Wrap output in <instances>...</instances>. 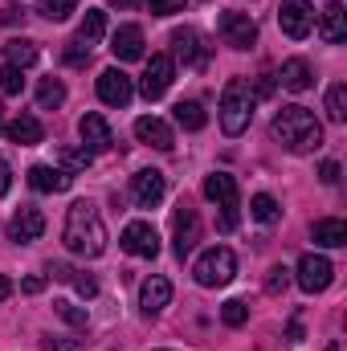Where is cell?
Returning a JSON list of instances; mask_svg holds the SVG:
<instances>
[{
    "label": "cell",
    "instance_id": "obj_26",
    "mask_svg": "<svg viewBox=\"0 0 347 351\" xmlns=\"http://www.w3.org/2000/svg\"><path fill=\"white\" fill-rule=\"evenodd\" d=\"M176 123H180L184 131H200V127L208 123V114H204V106H200L196 98H184V102H176Z\"/></svg>",
    "mask_w": 347,
    "mask_h": 351
},
{
    "label": "cell",
    "instance_id": "obj_19",
    "mask_svg": "<svg viewBox=\"0 0 347 351\" xmlns=\"http://www.w3.org/2000/svg\"><path fill=\"white\" fill-rule=\"evenodd\" d=\"M110 53H115L119 62H139V58H143V29H139V25H123V29L115 33V41H110Z\"/></svg>",
    "mask_w": 347,
    "mask_h": 351
},
{
    "label": "cell",
    "instance_id": "obj_7",
    "mask_svg": "<svg viewBox=\"0 0 347 351\" xmlns=\"http://www.w3.org/2000/svg\"><path fill=\"white\" fill-rule=\"evenodd\" d=\"M278 25H282V33H286L290 41H302V37L315 29V8H311V0H282Z\"/></svg>",
    "mask_w": 347,
    "mask_h": 351
},
{
    "label": "cell",
    "instance_id": "obj_1",
    "mask_svg": "<svg viewBox=\"0 0 347 351\" xmlns=\"http://www.w3.org/2000/svg\"><path fill=\"white\" fill-rule=\"evenodd\" d=\"M62 241L78 258H98L106 250V225H102V217H98V208L90 200H74L70 204L66 225H62Z\"/></svg>",
    "mask_w": 347,
    "mask_h": 351
},
{
    "label": "cell",
    "instance_id": "obj_44",
    "mask_svg": "<svg viewBox=\"0 0 347 351\" xmlns=\"http://www.w3.org/2000/svg\"><path fill=\"white\" fill-rule=\"evenodd\" d=\"M49 274H53L58 282H70V278H74V269H70L66 262H53V265H49Z\"/></svg>",
    "mask_w": 347,
    "mask_h": 351
},
{
    "label": "cell",
    "instance_id": "obj_15",
    "mask_svg": "<svg viewBox=\"0 0 347 351\" xmlns=\"http://www.w3.org/2000/svg\"><path fill=\"white\" fill-rule=\"evenodd\" d=\"M135 139H139V143H147V147H156V152H172V147H176L172 127H168L164 119H156V114L135 119Z\"/></svg>",
    "mask_w": 347,
    "mask_h": 351
},
{
    "label": "cell",
    "instance_id": "obj_14",
    "mask_svg": "<svg viewBox=\"0 0 347 351\" xmlns=\"http://www.w3.org/2000/svg\"><path fill=\"white\" fill-rule=\"evenodd\" d=\"M172 225H176V258H188L192 245L200 241V217H196V208L180 204L176 217H172Z\"/></svg>",
    "mask_w": 347,
    "mask_h": 351
},
{
    "label": "cell",
    "instance_id": "obj_10",
    "mask_svg": "<svg viewBox=\"0 0 347 351\" xmlns=\"http://www.w3.org/2000/svg\"><path fill=\"white\" fill-rule=\"evenodd\" d=\"M119 245L131 254V258H156L160 254V233L147 225V221H131L119 237Z\"/></svg>",
    "mask_w": 347,
    "mask_h": 351
},
{
    "label": "cell",
    "instance_id": "obj_16",
    "mask_svg": "<svg viewBox=\"0 0 347 351\" xmlns=\"http://www.w3.org/2000/svg\"><path fill=\"white\" fill-rule=\"evenodd\" d=\"M172 53L184 62V66H208V49L200 45V37L192 29H172Z\"/></svg>",
    "mask_w": 347,
    "mask_h": 351
},
{
    "label": "cell",
    "instance_id": "obj_49",
    "mask_svg": "<svg viewBox=\"0 0 347 351\" xmlns=\"http://www.w3.org/2000/svg\"><path fill=\"white\" fill-rule=\"evenodd\" d=\"M327 351H339V343H327Z\"/></svg>",
    "mask_w": 347,
    "mask_h": 351
},
{
    "label": "cell",
    "instance_id": "obj_2",
    "mask_svg": "<svg viewBox=\"0 0 347 351\" xmlns=\"http://www.w3.org/2000/svg\"><path fill=\"white\" fill-rule=\"evenodd\" d=\"M274 139L286 152L307 156V152H319L323 147V123L315 119V110H307V106L294 102V106H282L274 114Z\"/></svg>",
    "mask_w": 347,
    "mask_h": 351
},
{
    "label": "cell",
    "instance_id": "obj_8",
    "mask_svg": "<svg viewBox=\"0 0 347 351\" xmlns=\"http://www.w3.org/2000/svg\"><path fill=\"white\" fill-rule=\"evenodd\" d=\"M172 74H176V62L168 53H152V62H147V70H143V78H139V90H143V98H164L168 86H172Z\"/></svg>",
    "mask_w": 347,
    "mask_h": 351
},
{
    "label": "cell",
    "instance_id": "obj_33",
    "mask_svg": "<svg viewBox=\"0 0 347 351\" xmlns=\"http://www.w3.org/2000/svg\"><path fill=\"white\" fill-rule=\"evenodd\" d=\"M221 319H225V327H241V323L250 319V306H246L241 298H229V302L221 306Z\"/></svg>",
    "mask_w": 347,
    "mask_h": 351
},
{
    "label": "cell",
    "instance_id": "obj_30",
    "mask_svg": "<svg viewBox=\"0 0 347 351\" xmlns=\"http://www.w3.org/2000/svg\"><path fill=\"white\" fill-rule=\"evenodd\" d=\"M327 119L331 123H344L347 119V86L344 82H335V86L327 90Z\"/></svg>",
    "mask_w": 347,
    "mask_h": 351
},
{
    "label": "cell",
    "instance_id": "obj_50",
    "mask_svg": "<svg viewBox=\"0 0 347 351\" xmlns=\"http://www.w3.org/2000/svg\"><path fill=\"white\" fill-rule=\"evenodd\" d=\"M0 127H4V106H0Z\"/></svg>",
    "mask_w": 347,
    "mask_h": 351
},
{
    "label": "cell",
    "instance_id": "obj_45",
    "mask_svg": "<svg viewBox=\"0 0 347 351\" xmlns=\"http://www.w3.org/2000/svg\"><path fill=\"white\" fill-rule=\"evenodd\" d=\"M8 188H12V172H8V164L0 160V196H4Z\"/></svg>",
    "mask_w": 347,
    "mask_h": 351
},
{
    "label": "cell",
    "instance_id": "obj_4",
    "mask_svg": "<svg viewBox=\"0 0 347 351\" xmlns=\"http://www.w3.org/2000/svg\"><path fill=\"white\" fill-rule=\"evenodd\" d=\"M204 196L221 208V229L233 233L241 225V200H237V180L229 172H213L204 180Z\"/></svg>",
    "mask_w": 347,
    "mask_h": 351
},
{
    "label": "cell",
    "instance_id": "obj_37",
    "mask_svg": "<svg viewBox=\"0 0 347 351\" xmlns=\"http://www.w3.org/2000/svg\"><path fill=\"white\" fill-rule=\"evenodd\" d=\"M286 286H290V269H286V265H274V269L265 274V290H270V294H282Z\"/></svg>",
    "mask_w": 347,
    "mask_h": 351
},
{
    "label": "cell",
    "instance_id": "obj_13",
    "mask_svg": "<svg viewBox=\"0 0 347 351\" xmlns=\"http://www.w3.org/2000/svg\"><path fill=\"white\" fill-rule=\"evenodd\" d=\"M98 98H102L106 106H127V102L135 98V86H131V78L115 66V70H102V74H98Z\"/></svg>",
    "mask_w": 347,
    "mask_h": 351
},
{
    "label": "cell",
    "instance_id": "obj_31",
    "mask_svg": "<svg viewBox=\"0 0 347 351\" xmlns=\"http://www.w3.org/2000/svg\"><path fill=\"white\" fill-rule=\"evenodd\" d=\"M250 213H254V221H261V225H274V221H278V200L265 196V192H258V196L250 200Z\"/></svg>",
    "mask_w": 347,
    "mask_h": 351
},
{
    "label": "cell",
    "instance_id": "obj_11",
    "mask_svg": "<svg viewBox=\"0 0 347 351\" xmlns=\"http://www.w3.org/2000/svg\"><path fill=\"white\" fill-rule=\"evenodd\" d=\"M41 233H45V217H41V208L21 204V208L12 213V221H8V237H12L16 245H33Z\"/></svg>",
    "mask_w": 347,
    "mask_h": 351
},
{
    "label": "cell",
    "instance_id": "obj_18",
    "mask_svg": "<svg viewBox=\"0 0 347 351\" xmlns=\"http://www.w3.org/2000/svg\"><path fill=\"white\" fill-rule=\"evenodd\" d=\"M168 302H172V282H168L164 274H152V278L139 286V306H143L147 315H160Z\"/></svg>",
    "mask_w": 347,
    "mask_h": 351
},
{
    "label": "cell",
    "instance_id": "obj_24",
    "mask_svg": "<svg viewBox=\"0 0 347 351\" xmlns=\"http://www.w3.org/2000/svg\"><path fill=\"white\" fill-rule=\"evenodd\" d=\"M315 245H327V250H339V245H347V221H339V217L315 221Z\"/></svg>",
    "mask_w": 347,
    "mask_h": 351
},
{
    "label": "cell",
    "instance_id": "obj_40",
    "mask_svg": "<svg viewBox=\"0 0 347 351\" xmlns=\"http://www.w3.org/2000/svg\"><path fill=\"white\" fill-rule=\"evenodd\" d=\"M70 282L78 286V294H82V298H94V294H98V282H94L90 274H78V269H74V278H70Z\"/></svg>",
    "mask_w": 347,
    "mask_h": 351
},
{
    "label": "cell",
    "instance_id": "obj_47",
    "mask_svg": "<svg viewBox=\"0 0 347 351\" xmlns=\"http://www.w3.org/2000/svg\"><path fill=\"white\" fill-rule=\"evenodd\" d=\"M8 294H12V282H8V278H4V274H0V302H4V298H8Z\"/></svg>",
    "mask_w": 347,
    "mask_h": 351
},
{
    "label": "cell",
    "instance_id": "obj_9",
    "mask_svg": "<svg viewBox=\"0 0 347 351\" xmlns=\"http://www.w3.org/2000/svg\"><path fill=\"white\" fill-rule=\"evenodd\" d=\"M331 278H335V265L327 262L323 254H302V262H298V286L307 294H323L331 286Z\"/></svg>",
    "mask_w": 347,
    "mask_h": 351
},
{
    "label": "cell",
    "instance_id": "obj_25",
    "mask_svg": "<svg viewBox=\"0 0 347 351\" xmlns=\"http://www.w3.org/2000/svg\"><path fill=\"white\" fill-rule=\"evenodd\" d=\"M102 37H106V12H102V8H86V16H82V25H78V41L90 49V45H98Z\"/></svg>",
    "mask_w": 347,
    "mask_h": 351
},
{
    "label": "cell",
    "instance_id": "obj_27",
    "mask_svg": "<svg viewBox=\"0 0 347 351\" xmlns=\"http://www.w3.org/2000/svg\"><path fill=\"white\" fill-rule=\"evenodd\" d=\"M4 58H8V66L29 70V66L37 62V45H33V41H25V37H16V41H8V45H4Z\"/></svg>",
    "mask_w": 347,
    "mask_h": 351
},
{
    "label": "cell",
    "instance_id": "obj_41",
    "mask_svg": "<svg viewBox=\"0 0 347 351\" xmlns=\"http://www.w3.org/2000/svg\"><path fill=\"white\" fill-rule=\"evenodd\" d=\"M270 94H274V74H270V70H261L258 86H254V98H270Z\"/></svg>",
    "mask_w": 347,
    "mask_h": 351
},
{
    "label": "cell",
    "instance_id": "obj_34",
    "mask_svg": "<svg viewBox=\"0 0 347 351\" xmlns=\"http://www.w3.org/2000/svg\"><path fill=\"white\" fill-rule=\"evenodd\" d=\"M90 339H66V335H49V339H41V348L45 351H86Z\"/></svg>",
    "mask_w": 347,
    "mask_h": 351
},
{
    "label": "cell",
    "instance_id": "obj_35",
    "mask_svg": "<svg viewBox=\"0 0 347 351\" xmlns=\"http://www.w3.org/2000/svg\"><path fill=\"white\" fill-rule=\"evenodd\" d=\"M53 311H58V315H62L66 323H74V327H82V331H86V311H78L74 302H66V298H58V302H53Z\"/></svg>",
    "mask_w": 347,
    "mask_h": 351
},
{
    "label": "cell",
    "instance_id": "obj_36",
    "mask_svg": "<svg viewBox=\"0 0 347 351\" xmlns=\"http://www.w3.org/2000/svg\"><path fill=\"white\" fill-rule=\"evenodd\" d=\"M0 90H4V94H21V90H25V78H21L16 66H0Z\"/></svg>",
    "mask_w": 347,
    "mask_h": 351
},
{
    "label": "cell",
    "instance_id": "obj_42",
    "mask_svg": "<svg viewBox=\"0 0 347 351\" xmlns=\"http://www.w3.org/2000/svg\"><path fill=\"white\" fill-rule=\"evenodd\" d=\"M0 21H4V25H16V21H25V8H21V4H4V8H0Z\"/></svg>",
    "mask_w": 347,
    "mask_h": 351
},
{
    "label": "cell",
    "instance_id": "obj_23",
    "mask_svg": "<svg viewBox=\"0 0 347 351\" xmlns=\"http://www.w3.org/2000/svg\"><path fill=\"white\" fill-rule=\"evenodd\" d=\"M282 86L290 90V94H302V90H311L315 86V74H311V66L302 62V58H290L286 66H282Z\"/></svg>",
    "mask_w": 347,
    "mask_h": 351
},
{
    "label": "cell",
    "instance_id": "obj_29",
    "mask_svg": "<svg viewBox=\"0 0 347 351\" xmlns=\"http://www.w3.org/2000/svg\"><path fill=\"white\" fill-rule=\"evenodd\" d=\"M66 102V86L58 82V78H45L41 86H37V106L41 110H53V106H62Z\"/></svg>",
    "mask_w": 347,
    "mask_h": 351
},
{
    "label": "cell",
    "instance_id": "obj_32",
    "mask_svg": "<svg viewBox=\"0 0 347 351\" xmlns=\"http://www.w3.org/2000/svg\"><path fill=\"white\" fill-rule=\"evenodd\" d=\"M74 8H78V0H41V8H37V12H41L45 21H66Z\"/></svg>",
    "mask_w": 347,
    "mask_h": 351
},
{
    "label": "cell",
    "instance_id": "obj_12",
    "mask_svg": "<svg viewBox=\"0 0 347 351\" xmlns=\"http://www.w3.org/2000/svg\"><path fill=\"white\" fill-rule=\"evenodd\" d=\"M164 192H168V180H164V172L143 168V172L131 176V196H135V204H139V208H156V204L164 200Z\"/></svg>",
    "mask_w": 347,
    "mask_h": 351
},
{
    "label": "cell",
    "instance_id": "obj_20",
    "mask_svg": "<svg viewBox=\"0 0 347 351\" xmlns=\"http://www.w3.org/2000/svg\"><path fill=\"white\" fill-rule=\"evenodd\" d=\"M319 37L327 41V45H339L347 37V12H344V0H331L327 8H323V16H319Z\"/></svg>",
    "mask_w": 347,
    "mask_h": 351
},
{
    "label": "cell",
    "instance_id": "obj_46",
    "mask_svg": "<svg viewBox=\"0 0 347 351\" xmlns=\"http://www.w3.org/2000/svg\"><path fill=\"white\" fill-rule=\"evenodd\" d=\"M45 290V278H25V294H41Z\"/></svg>",
    "mask_w": 347,
    "mask_h": 351
},
{
    "label": "cell",
    "instance_id": "obj_6",
    "mask_svg": "<svg viewBox=\"0 0 347 351\" xmlns=\"http://www.w3.org/2000/svg\"><path fill=\"white\" fill-rule=\"evenodd\" d=\"M221 37H225V45H233V49H254L258 45V21L250 16V12H221Z\"/></svg>",
    "mask_w": 347,
    "mask_h": 351
},
{
    "label": "cell",
    "instance_id": "obj_5",
    "mask_svg": "<svg viewBox=\"0 0 347 351\" xmlns=\"http://www.w3.org/2000/svg\"><path fill=\"white\" fill-rule=\"evenodd\" d=\"M196 282L204 286V290H217V286H229L233 282V274H237V254L229 250V245H213V250H204L200 254V262H196Z\"/></svg>",
    "mask_w": 347,
    "mask_h": 351
},
{
    "label": "cell",
    "instance_id": "obj_3",
    "mask_svg": "<svg viewBox=\"0 0 347 351\" xmlns=\"http://www.w3.org/2000/svg\"><path fill=\"white\" fill-rule=\"evenodd\" d=\"M254 90L246 78H229L225 90H221V131L229 135V139H237V135H246V127H250V119H254Z\"/></svg>",
    "mask_w": 347,
    "mask_h": 351
},
{
    "label": "cell",
    "instance_id": "obj_22",
    "mask_svg": "<svg viewBox=\"0 0 347 351\" xmlns=\"http://www.w3.org/2000/svg\"><path fill=\"white\" fill-rule=\"evenodd\" d=\"M4 131H8V139H12V143H21V147H33V143H41V139H45V127H41V119H33V114L12 119Z\"/></svg>",
    "mask_w": 347,
    "mask_h": 351
},
{
    "label": "cell",
    "instance_id": "obj_21",
    "mask_svg": "<svg viewBox=\"0 0 347 351\" xmlns=\"http://www.w3.org/2000/svg\"><path fill=\"white\" fill-rule=\"evenodd\" d=\"M29 184L37 192H66L74 184V176L62 172V168H49V164H37V168H29Z\"/></svg>",
    "mask_w": 347,
    "mask_h": 351
},
{
    "label": "cell",
    "instance_id": "obj_17",
    "mask_svg": "<svg viewBox=\"0 0 347 351\" xmlns=\"http://www.w3.org/2000/svg\"><path fill=\"white\" fill-rule=\"evenodd\" d=\"M78 135H82V147L90 152H106L115 139H110V127H106V119L98 114V110H86L82 119H78Z\"/></svg>",
    "mask_w": 347,
    "mask_h": 351
},
{
    "label": "cell",
    "instance_id": "obj_28",
    "mask_svg": "<svg viewBox=\"0 0 347 351\" xmlns=\"http://www.w3.org/2000/svg\"><path fill=\"white\" fill-rule=\"evenodd\" d=\"M58 160H62V172H86L90 164H94V152H90V147H62V156H58Z\"/></svg>",
    "mask_w": 347,
    "mask_h": 351
},
{
    "label": "cell",
    "instance_id": "obj_48",
    "mask_svg": "<svg viewBox=\"0 0 347 351\" xmlns=\"http://www.w3.org/2000/svg\"><path fill=\"white\" fill-rule=\"evenodd\" d=\"M110 4H115V8H135L139 0H110Z\"/></svg>",
    "mask_w": 347,
    "mask_h": 351
},
{
    "label": "cell",
    "instance_id": "obj_39",
    "mask_svg": "<svg viewBox=\"0 0 347 351\" xmlns=\"http://www.w3.org/2000/svg\"><path fill=\"white\" fill-rule=\"evenodd\" d=\"M147 8H152V16H172L184 8V0H147Z\"/></svg>",
    "mask_w": 347,
    "mask_h": 351
},
{
    "label": "cell",
    "instance_id": "obj_38",
    "mask_svg": "<svg viewBox=\"0 0 347 351\" xmlns=\"http://www.w3.org/2000/svg\"><path fill=\"white\" fill-rule=\"evenodd\" d=\"M66 62H70V66H86L90 49L82 45V41H70V45H66Z\"/></svg>",
    "mask_w": 347,
    "mask_h": 351
},
{
    "label": "cell",
    "instance_id": "obj_43",
    "mask_svg": "<svg viewBox=\"0 0 347 351\" xmlns=\"http://www.w3.org/2000/svg\"><path fill=\"white\" fill-rule=\"evenodd\" d=\"M319 176H323V184H339V164H335V160H327V164L319 168Z\"/></svg>",
    "mask_w": 347,
    "mask_h": 351
}]
</instances>
